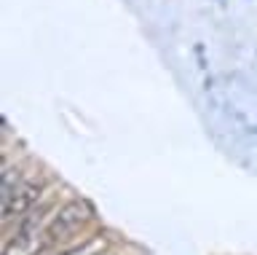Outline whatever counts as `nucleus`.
Instances as JSON below:
<instances>
[{"label":"nucleus","mask_w":257,"mask_h":255,"mask_svg":"<svg viewBox=\"0 0 257 255\" xmlns=\"http://www.w3.org/2000/svg\"><path fill=\"white\" fill-rule=\"evenodd\" d=\"M40 196V186L32 180H24L16 169L3 172V220L19 218V215L30 212L32 204Z\"/></svg>","instance_id":"nucleus-1"},{"label":"nucleus","mask_w":257,"mask_h":255,"mask_svg":"<svg viewBox=\"0 0 257 255\" xmlns=\"http://www.w3.org/2000/svg\"><path fill=\"white\" fill-rule=\"evenodd\" d=\"M94 218V210L91 204L83 202V199H75V202H67L64 207H59L51 220L46 223V236H48V244H59L64 239H70L75 231H80L88 220Z\"/></svg>","instance_id":"nucleus-2"},{"label":"nucleus","mask_w":257,"mask_h":255,"mask_svg":"<svg viewBox=\"0 0 257 255\" xmlns=\"http://www.w3.org/2000/svg\"><path fill=\"white\" fill-rule=\"evenodd\" d=\"M46 215L40 212H32L27 220L19 226V231L6 242V250L3 255H40L48 244V236H46Z\"/></svg>","instance_id":"nucleus-3"},{"label":"nucleus","mask_w":257,"mask_h":255,"mask_svg":"<svg viewBox=\"0 0 257 255\" xmlns=\"http://www.w3.org/2000/svg\"><path fill=\"white\" fill-rule=\"evenodd\" d=\"M104 247H107L104 236H91L88 242H83L80 247H75V250H70V252H64V255H102Z\"/></svg>","instance_id":"nucleus-4"}]
</instances>
